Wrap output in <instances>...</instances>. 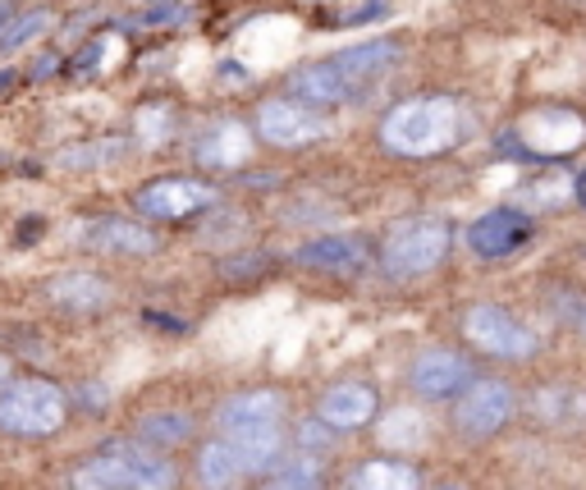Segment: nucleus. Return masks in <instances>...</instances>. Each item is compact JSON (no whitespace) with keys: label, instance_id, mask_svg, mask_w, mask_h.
I'll use <instances>...</instances> for the list:
<instances>
[{"label":"nucleus","instance_id":"nucleus-1","mask_svg":"<svg viewBox=\"0 0 586 490\" xmlns=\"http://www.w3.org/2000/svg\"><path fill=\"white\" fill-rule=\"evenodd\" d=\"M462 138V106L454 97H408L381 119V147L394 157L426 161Z\"/></svg>","mask_w":586,"mask_h":490},{"label":"nucleus","instance_id":"nucleus-2","mask_svg":"<svg viewBox=\"0 0 586 490\" xmlns=\"http://www.w3.org/2000/svg\"><path fill=\"white\" fill-rule=\"evenodd\" d=\"M65 417H70V400L51 381L28 376L6 385V394H0V426L10 436H51L65 426Z\"/></svg>","mask_w":586,"mask_h":490},{"label":"nucleus","instance_id":"nucleus-3","mask_svg":"<svg viewBox=\"0 0 586 490\" xmlns=\"http://www.w3.org/2000/svg\"><path fill=\"white\" fill-rule=\"evenodd\" d=\"M449 253V225L436 221V216H417V221H404L390 238H385V253H381V266L398 280H417V275L436 270Z\"/></svg>","mask_w":586,"mask_h":490},{"label":"nucleus","instance_id":"nucleus-4","mask_svg":"<svg viewBox=\"0 0 586 490\" xmlns=\"http://www.w3.org/2000/svg\"><path fill=\"white\" fill-rule=\"evenodd\" d=\"M462 334L490 358H532L541 349L536 340V330L532 326H522L509 308H496V302H477V308H468V317H462Z\"/></svg>","mask_w":586,"mask_h":490},{"label":"nucleus","instance_id":"nucleus-5","mask_svg":"<svg viewBox=\"0 0 586 490\" xmlns=\"http://www.w3.org/2000/svg\"><path fill=\"white\" fill-rule=\"evenodd\" d=\"M257 134L270 147L294 151V147H307V142L326 138L330 125H326V115L317 106H307L298 97H275V102H262V110H257Z\"/></svg>","mask_w":586,"mask_h":490},{"label":"nucleus","instance_id":"nucleus-6","mask_svg":"<svg viewBox=\"0 0 586 490\" xmlns=\"http://www.w3.org/2000/svg\"><path fill=\"white\" fill-rule=\"evenodd\" d=\"M134 202L151 221H189L211 206H221V193L202 179H151L147 189H138Z\"/></svg>","mask_w":586,"mask_h":490},{"label":"nucleus","instance_id":"nucleus-7","mask_svg":"<svg viewBox=\"0 0 586 490\" xmlns=\"http://www.w3.org/2000/svg\"><path fill=\"white\" fill-rule=\"evenodd\" d=\"M509 417H513V390L504 381H472L468 390H462L458 408H454L458 432H468L477 440L496 436Z\"/></svg>","mask_w":586,"mask_h":490},{"label":"nucleus","instance_id":"nucleus-8","mask_svg":"<svg viewBox=\"0 0 586 490\" xmlns=\"http://www.w3.org/2000/svg\"><path fill=\"white\" fill-rule=\"evenodd\" d=\"M522 142H528L532 157H564L586 142V119L577 110L564 106H545L522 119Z\"/></svg>","mask_w":586,"mask_h":490},{"label":"nucleus","instance_id":"nucleus-9","mask_svg":"<svg viewBox=\"0 0 586 490\" xmlns=\"http://www.w3.org/2000/svg\"><path fill=\"white\" fill-rule=\"evenodd\" d=\"M528 238H532V216H522V211H513V206H496V211H486V216L468 230L472 253H477V257H486V262H500V257L518 253Z\"/></svg>","mask_w":586,"mask_h":490},{"label":"nucleus","instance_id":"nucleus-10","mask_svg":"<svg viewBox=\"0 0 586 490\" xmlns=\"http://www.w3.org/2000/svg\"><path fill=\"white\" fill-rule=\"evenodd\" d=\"M472 385V362L449 349H430L413 362V390L422 400H454L458 390Z\"/></svg>","mask_w":586,"mask_h":490},{"label":"nucleus","instance_id":"nucleus-11","mask_svg":"<svg viewBox=\"0 0 586 490\" xmlns=\"http://www.w3.org/2000/svg\"><path fill=\"white\" fill-rule=\"evenodd\" d=\"M381 400H376V390L372 385H362V381H339L321 394V404H317V417L330 426V432H358V426H366L376 417Z\"/></svg>","mask_w":586,"mask_h":490},{"label":"nucleus","instance_id":"nucleus-12","mask_svg":"<svg viewBox=\"0 0 586 490\" xmlns=\"http://www.w3.org/2000/svg\"><path fill=\"white\" fill-rule=\"evenodd\" d=\"M83 243L92 253H106V257H151L157 253V234L147 225H134L125 216H97L87 221Z\"/></svg>","mask_w":586,"mask_h":490},{"label":"nucleus","instance_id":"nucleus-13","mask_svg":"<svg viewBox=\"0 0 586 490\" xmlns=\"http://www.w3.org/2000/svg\"><path fill=\"white\" fill-rule=\"evenodd\" d=\"M193 157L198 166L206 170H238L243 161L253 157V134L238 125V119H215V125H206L193 142Z\"/></svg>","mask_w":586,"mask_h":490},{"label":"nucleus","instance_id":"nucleus-14","mask_svg":"<svg viewBox=\"0 0 586 490\" xmlns=\"http://www.w3.org/2000/svg\"><path fill=\"white\" fill-rule=\"evenodd\" d=\"M372 248H366V238L358 234H326V238H307L302 248L294 253L298 266L307 270H330V275H353L366 266Z\"/></svg>","mask_w":586,"mask_h":490},{"label":"nucleus","instance_id":"nucleus-15","mask_svg":"<svg viewBox=\"0 0 586 490\" xmlns=\"http://www.w3.org/2000/svg\"><path fill=\"white\" fill-rule=\"evenodd\" d=\"M285 417V394L280 390H243L234 400L215 413L225 436H238V432H262V426H280Z\"/></svg>","mask_w":586,"mask_h":490},{"label":"nucleus","instance_id":"nucleus-16","mask_svg":"<svg viewBox=\"0 0 586 490\" xmlns=\"http://www.w3.org/2000/svg\"><path fill=\"white\" fill-rule=\"evenodd\" d=\"M106 449L119 458V468H125V477H129V490H174L179 477L166 464L161 449H151L142 440H110Z\"/></svg>","mask_w":586,"mask_h":490},{"label":"nucleus","instance_id":"nucleus-17","mask_svg":"<svg viewBox=\"0 0 586 490\" xmlns=\"http://www.w3.org/2000/svg\"><path fill=\"white\" fill-rule=\"evenodd\" d=\"M46 298L65 312H102L110 302V280H102L92 270H65L46 285Z\"/></svg>","mask_w":586,"mask_h":490},{"label":"nucleus","instance_id":"nucleus-18","mask_svg":"<svg viewBox=\"0 0 586 490\" xmlns=\"http://www.w3.org/2000/svg\"><path fill=\"white\" fill-rule=\"evenodd\" d=\"M230 445H234V454H238L243 472H270V468L285 464V436H280V426H262V432H238V436H230Z\"/></svg>","mask_w":586,"mask_h":490},{"label":"nucleus","instance_id":"nucleus-19","mask_svg":"<svg viewBox=\"0 0 586 490\" xmlns=\"http://www.w3.org/2000/svg\"><path fill=\"white\" fill-rule=\"evenodd\" d=\"M238 477H243V464H238V454H234L230 440L202 445V454H198V481H202V490H230Z\"/></svg>","mask_w":586,"mask_h":490},{"label":"nucleus","instance_id":"nucleus-20","mask_svg":"<svg viewBox=\"0 0 586 490\" xmlns=\"http://www.w3.org/2000/svg\"><path fill=\"white\" fill-rule=\"evenodd\" d=\"M353 490H422V477L398 458H372L353 472Z\"/></svg>","mask_w":586,"mask_h":490},{"label":"nucleus","instance_id":"nucleus-21","mask_svg":"<svg viewBox=\"0 0 586 490\" xmlns=\"http://www.w3.org/2000/svg\"><path fill=\"white\" fill-rule=\"evenodd\" d=\"M426 436H430V426L417 408H390L385 422H381V440L390 449H422Z\"/></svg>","mask_w":586,"mask_h":490},{"label":"nucleus","instance_id":"nucleus-22","mask_svg":"<svg viewBox=\"0 0 586 490\" xmlns=\"http://www.w3.org/2000/svg\"><path fill=\"white\" fill-rule=\"evenodd\" d=\"M74 490H129V477L119 468V458L110 449H102L74 472Z\"/></svg>","mask_w":586,"mask_h":490},{"label":"nucleus","instance_id":"nucleus-23","mask_svg":"<svg viewBox=\"0 0 586 490\" xmlns=\"http://www.w3.org/2000/svg\"><path fill=\"white\" fill-rule=\"evenodd\" d=\"M532 413L545 417V422H577V417H586V394L582 390H568V385L541 390L536 400H532Z\"/></svg>","mask_w":586,"mask_h":490},{"label":"nucleus","instance_id":"nucleus-24","mask_svg":"<svg viewBox=\"0 0 586 490\" xmlns=\"http://www.w3.org/2000/svg\"><path fill=\"white\" fill-rule=\"evenodd\" d=\"M138 436H142V445H151V449H161V445H183V440L193 436V422L183 417V413H151V417H142Z\"/></svg>","mask_w":586,"mask_h":490},{"label":"nucleus","instance_id":"nucleus-25","mask_svg":"<svg viewBox=\"0 0 586 490\" xmlns=\"http://www.w3.org/2000/svg\"><path fill=\"white\" fill-rule=\"evenodd\" d=\"M270 490H321V464L312 454H294L285 458L270 477Z\"/></svg>","mask_w":586,"mask_h":490},{"label":"nucleus","instance_id":"nucleus-26","mask_svg":"<svg viewBox=\"0 0 586 490\" xmlns=\"http://www.w3.org/2000/svg\"><path fill=\"white\" fill-rule=\"evenodd\" d=\"M125 151V138H97V142H83V147H65L60 151V166L65 170H87V166H106Z\"/></svg>","mask_w":586,"mask_h":490},{"label":"nucleus","instance_id":"nucleus-27","mask_svg":"<svg viewBox=\"0 0 586 490\" xmlns=\"http://www.w3.org/2000/svg\"><path fill=\"white\" fill-rule=\"evenodd\" d=\"M46 28H51V10H28V14H19V19H10L6 28H0V51H19L23 42L46 33Z\"/></svg>","mask_w":586,"mask_h":490},{"label":"nucleus","instance_id":"nucleus-28","mask_svg":"<svg viewBox=\"0 0 586 490\" xmlns=\"http://www.w3.org/2000/svg\"><path fill=\"white\" fill-rule=\"evenodd\" d=\"M298 445H302V454L326 449V445H330V436H326V422H321V417H317V422H302V426H298Z\"/></svg>","mask_w":586,"mask_h":490},{"label":"nucleus","instance_id":"nucleus-29","mask_svg":"<svg viewBox=\"0 0 586 490\" xmlns=\"http://www.w3.org/2000/svg\"><path fill=\"white\" fill-rule=\"evenodd\" d=\"M10 372H14V362H10L6 353H0V385H10Z\"/></svg>","mask_w":586,"mask_h":490},{"label":"nucleus","instance_id":"nucleus-30","mask_svg":"<svg viewBox=\"0 0 586 490\" xmlns=\"http://www.w3.org/2000/svg\"><path fill=\"white\" fill-rule=\"evenodd\" d=\"M573 189H577V202H582V206H586V170H582V174H577V183H573Z\"/></svg>","mask_w":586,"mask_h":490},{"label":"nucleus","instance_id":"nucleus-31","mask_svg":"<svg viewBox=\"0 0 586 490\" xmlns=\"http://www.w3.org/2000/svg\"><path fill=\"white\" fill-rule=\"evenodd\" d=\"M577 326H582V334H586V312H582V321H577Z\"/></svg>","mask_w":586,"mask_h":490},{"label":"nucleus","instance_id":"nucleus-32","mask_svg":"<svg viewBox=\"0 0 586 490\" xmlns=\"http://www.w3.org/2000/svg\"><path fill=\"white\" fill-rule=\"evenodd\" d=\"M440 490H462V486H440Z\"/></svg>","mask_w":586,"mask_h":490}]
</instances>
